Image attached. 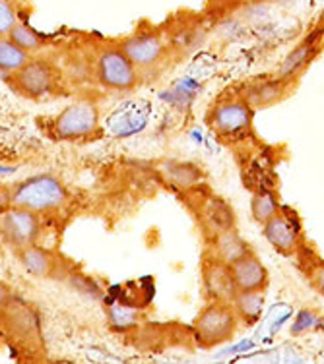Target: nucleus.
Wrapping results in <instances>:
<instances>
[{
  "label": "nucleus",
  "mask_w": 324,
  "mask_h": 364,
  "mask_svg": "<svg viewBox=\"0 0 324 364\" xmlns=\"http://www.w3.org/2000/svg\"><path fill=\"white\" fill-rule=\"evenodd\" d=\"M253 107L245 99L219 103L210 114V127L224 138H239L251 130Z\"/></svg>",
  "instance_id": "nucleus-6"
},
{
  "label": "nucleus",
  "mask_w": 324,
  "mask_h": 364,
  "mask_svg": "<svg viewBox=\"0 0 324 364\" xmlns=\"http://www.w3.org/2000/svg\"><path fill=\"white\" fill-rule=\"evenodd\" d=\"M98 76L101 84L111 90H132L138 82L136 66L125 55V50L111 47L101 50L98 58Z\"/></svg>",
  "instance_id": "nucleus-4"
},
{
  "label": "nucleus",
  "mask_w": 324,
  "mask_h": 364,
  "mask_svg": "<svg viewBox=\"0 0 324 364\" xmlns=\"http://www.w3.org/2000/svg\"><path fill=\"white\" fill-rule=\"evenodd\" d=\"M55 82V70L45 60H28L20 70L14 72L16 90L26 97H41L49 93Z\"/></svg>",
  "instance_id": "nucleus-7"
},
{
  "label": "nucleus",
  "mask_w": 324,
  "mask_h": 364,
  "mask_svg": "<svg viewBox=\"0 0 324 364\" xmlns=\"http://www.w3.org/2000/svg\"><path fill=\"white\" fill-rule=\"evenodd\" d=\"M109 316H111V322L119 328H128L136 322L138 318V312L134 309H128V306H111L109 310Z\"/></svg>",
  "instance_id": "nucleus-24"
},
{
  "label": "nucleus",
  "mask_w": 324,
  "mask_h": 364,
  "mask_svg": "<svg viewBox=\"0 0 324 364\" xmlns=\"http://www.w3.org/2000/svg\"><path fill=\"white\" fill-rule=\"evenodd\" d=\"M68 200V190L57 176L37 175L29 176L4 190L2 202L6 208H21V210L43 211L57 210Z\"/></svg>",
  "instance_id": "nucleus-1"
},
{
  "label": "nucleus",
  "mask_w": 324,
  "mask_h": 364,
  "mask_svg": "<svg viewBox=\"0 0 324 364\" xmlns=\"http://www.w3.org/2000/svg\"><path fill=\"white\" fill-rule=\"evenodd\" d=\"M39 213L21 208H6L0 213V237L14 250L36 245L39 235Z\"/></svg>",
  "instance_id": "nucleus-3"
},
{
  "label": "nucleus",
  "mask_w": 324,
  "mask_h": 364,
  "mask_svg": "<svg viewBox=\"0 0 324 364\" xmlns=\"http://www.w3.org/2000/svg\"><path fill=\"white\" fill-rule=\"evenodd\" d=\"M231 306L239 320L247 323L256 322L264 309V289H253V291H237L233 296Z\"/></svg>",
  "instance_id": "nucleus-14"
},
{
  "label": "nucleus",
  "mask_w": 324,
  "mask_h": 364,
  "mask_svg": "<svg viewBox=\"0 0 324 364\" xmlns=\"http://www.w3.org/2000/svg\"><path fill=\"white\" fill-rule=\"evenodd\" d=\"M148 122V105L144 103H125L119 109H115L105 120L107 132L113 136H132L140 132Z\"/></svg>",
  "instance_id": "nucleus-9"
},
{
  "label": "nucleus",
  "mask_w": 324,
  "mask_h": 364,
  "mask_svg": "<svg viewBox=\"0 0 324 364\" xmlns=\"http://www.w3.org/2000/svg\"><path fill=\"white\" fill-rule=\"evenodd\" d=\"M18 23L14 6L8 0H0V37H6Z\"/></svg>",
  "instance_id": "nucleus-23"
},
{
  "label": "nucleus",
  "mask_w": 324,
  "mask_h": 364,
  "mask_svg": "<svg viewBox=\"0 0 324 364\" xmlns=\"http://www.w3.org/2000/svg\"><path fill=\"white\" fill-rule=\"evenodd\" d=\"M28 50L18 47L10 37H0V70L16 72L28 63Z\"/></svg>",
  "instance_id": "nucleus-19"
},
{
  "label": "nucleus",
  "mask_w": 324,
  "mask_h": 364,
  "mask_svg": "<svg viewBox=\"0 0 324 364\" xmlns=\"http://www.w3.org/2000/svg\"><path fill=\"white\" fill-rule=\"evenodd\" d=\"M202 281H204L206 294L210 296L211 301L229 302L231 304L233 296L239 291L237 283H235V277H233L231 266L226 264V262H221V259L210 262L204 267Z\"/></svg>",
  "instance_id": "nucleus-8"
},
{
  "label": "nucleus",
  "mask_w": 324,
  "mask_h": 364,
  "mask_svg": "<svg viewBox=\"0 0 324 364\" xmlns=\"http://www.w3.org/2000/svg\"><path fill=\"white\" fill-rule=\"evenodd\" d=\"M202 218H204L206 227L214 235H219V232L227 231V229H233V225H235V215H233L231 208L224 200H219L216 196L208 198L204 202V205H202Z\"/></svg>",
  "instance_id": "nucleus-13"
},
{
  "label": "nucleus",
  "mask_w": 324,
  "mask_h": 364,
  "mask_svg": "<svg viewBox=\"0 0 324 364\" xmlns=\"http://www.w3.org/2000/svg\"><path fill=\"white\" fill-rule=\"evenodd\" d=\"M318 49V37L317 36H310L307 37L297 49H293L286 56V60H283L282 68H280V77L283 80H289V77H293L297 72L303 68L305 64L309 63L313 56L317 55Z\"/></svg>",
  "instance_id": "nucleus-15"
},
{
  "label": "nucleus",
  "mask_w": 324,
  "mask_h": 364,
  "mask_svg": "<svg viewBox=\"0 0 324 364\" xmlns=\"http://www.w3.org/2000/svg\"><path fill=\"white\" fill-rule=\"evenodd\" d=\"M233 277L241 291L264 289L268 283V269L254 254L247 252L231 264Z\"/></svg>",
  "instance_id": "nucleus-12"
},
{
  "label": "nucleus",
  "mask_w": 324,
  "mask_h": 364,
  "mask_svg": "<svg viewBox=\"0 0 324 364\" xmlns=\"http://www.w3.org/2000/svg\"><path fill=\"white\" fill-rule=\"evenodd\" d=\"M10 301V289H8L6 283L0 281V309H4Z\"/></svg>",
  "instance_id": "nucleus-25"
},
{
  "label": "nucleus",
  "mask_w": 324,
  "mask_h": 364,
  "mask_svg": "<svg viewBox=\"0 0 324 364\" xmlns=\"http://www.w3.org/2000/svg\"><path fill=\"white\" fill-rule=\"evenodd\" d=\"M237 314L229 302L214 301L208 304L194 322V336L200 347L211 349L226 343L237 329Z\"/></svg>",
  "instance_id": "nucleus-2"
},
{
  "label": "nucleus",
  "mask_w": 324,
  "mask_h": 364,
  "mask_svg": "<svg viewBox=\"0 0 324 364\" xmlns=\"http://www.w3.org/2000/svg\"><path fill=\"white\" fill-rule=\"evenodd\" d=\"M249 252L247 245L243 242V238L237 235L235 229H227V231L216 235V254L221 262H226L231 266L233 262H237L241 256Z\"/></svg>",
  "instance_id": "nucleus-18"
},
{
  "label": "nucleus",
  "mask_w": 324,
  "mask_h": 364,
  "mask_svg": "<svg viewBox=\"0 0 324 364\" xmlns=\"http://www.w3.org/2000/svg\"><path fill=\"white\" fill-rule=\"evenodd\" d=\"M264 237L280 254H293L299 246V227L288 215L276 213L274 218L264 223Z\"/></svg>",
  "instance_id": "nucleus-11"
},
{
  "label": "nucleus",
  "mask_w": 324,
  "mask_h": 364,
  "mask_svg": "<svg viewBox=\"0 0 324 364\" xmlns=\"http://www.w3.org/2000/svg\"><path fill=\"white\" fill-rule=\"evenodd\" d=\"M251 211H253V218L261 225L274 218L276 213H280L278 202L272 192H258L251 202Z\"/></svg>",
  "instance_id": "nucleus-21"
},
{
  "label": "nucleus",
  "mask_w": 324,
  "mask_h": 364,
  "mask_svg": "<svg viewBox=\"0 0 324 364\" xmlns=\"http://www.w3.org/2000/svg\"><path fill=\"white\" fill-rule=\"evenodd\" d=\"M167 178L181 188H192L202 182V173L192 163H167Z\"/></svg>",
  "instance_id": "nucleus-20"
},
{
  "label": "nucleus",
  "mask_w": 324,
  "mask_h": 364,
  "mask_svg": "<svg viewBox=\"0 0 324 364\" xmlns=\"http://www.w3.org/2000/svg\"><path fill=\"white\" fill-rule=\"evenodd\" d=\"M6 37H10L12 41L18 45V47H21L23 50H37L41 49V37L37 36L33 29H29L28 26H23V23H16L14 28H12V31L8 33Z\"/></svg>",
  "instance_id": "nucleus-22"
},
{
  "label": "nucleus",
  "mask_w": 324,
  "mask_h": 364,
  "mask_svg": "<svg viewBox=\"0 0 324 364\" xmlns=\"http://www.w3.org/2000/svg\"><path fill=\"white\" fill-rule=\"evenodd\" d=\"M286 80L280 77L276 82H264V84L251 85L245 93V101L251 107H268L278 103L283 97V91H286Z\"/></svg>",
  "instance_id": "nucleus-17"
},
{
  "label": "nucleus",
  "mask_w": 324,
  "mask_h": 364,
  "mask_svg": "<svg viewBox=\"0 0 324 364\" xmlns=\"http://www.w3.org/2000/svg\"><path fill=\"white\" fill-rule=\"evenodd\" d=\"M120 49L132 60L136 68H148L163 56V41L157 33H136L122 43Z\"/></svg>",
  "instance_id": "nucleus-10"
},
{
  "label": "nucleus",
  "mask_w": 324,
  "mask_h": 364,
  "mask_svg": "<svg viewBox=\"0 0 324 364\" xmlns=\"http://www.w3.org/2000/svg\"><path fill=\"white\" fill-rule=\"evenodd\" d=\"M18 254H20V262L23 264V267L36 277H49L53 269H55L53 256L47 250L39 248V246H26V248L18 250Z\"/></svg>",
  "instance_id": "nucleus-16"
},
{
  "label": "nucleus",
  "mask_w": 324,
  "mask_h": 364,
  "mask_svg": "<svg viewBox=\"0 0 324 364\" xmlns=\"http://www.w3.org/2000/svg\"><path fill=\"white\" fill-rule=\"evenodd\" d=\"M99 127V111L92 101H76L64 109L55 120V132L64 138H82L88 134L95 132Z\"/></svg>",
  "instance_id": "nucleus-5"
}]
</instances>
